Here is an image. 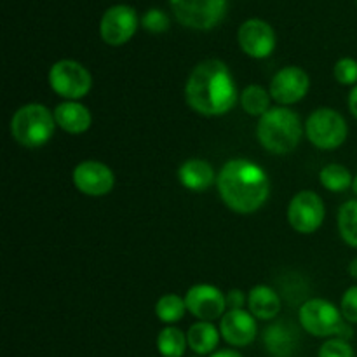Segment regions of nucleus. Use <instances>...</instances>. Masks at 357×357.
<instances>
[{
    "label": "nucleus",
    "mask_w": 357,
    "mask_h": 357,
    "mask_svg": "<svg viewBox=\"0 0 357 357\" xmlns=\"http://www.w3.org/2000/svg\"><path fill=\"white\" fill-rule=\"evenodd\" d=\"M317 357H356L354 349L351 347L347 340L342 338H331V340L324 342L319 349V356Z\"/></svg>",
    "instance_id": "28"
},
{
    "label": "nucleus",
    "mask_w": 357,
    "mask_h": 357,
    "mask_svg": "<svg viewBox=\"0 0 357 357\" xmlns=\"http://www.w3.org/2000/svg\"><path fill=\"white\" fill-rule=\"evenodd\" d=\"M54 119L58 128L70 135H82L93 124L89 108L79 101H63L54 108Z\"/></svg>",
    "instance_id": "16"
},
{
    "label": "nucleus",
    "mask_w": 357,
    "mask_h": 357,
    "mask_svg": "<svg viewBox=\"0 0 357 357\" xmlns=\"http://www.w3.org/2000/svg\"><path fill=\"white\" fill-rule=\"evenodd\" d=\"M298 319L307 333L319 338L338 337L342 326L347 323L340 310L323 298H312L303 303L300 307Z\"/></svg>",
    "instance_id": "8"
},
{
    "label": "nucleus",
    "mask_w": 357,
    "mask_h": 357,
    "mask_svg": "<svg viewBox=\"0 0 357 357\" xmlns=\"http://www.w3.org/2000/svg\"><path fill=\"white\" fill-rule=\"evenodd\" d=\"M49 86L66 101H77L91 91L93 77L82 63L75 59H61L49 70Z\"/></svg>",
    "instance_id": "6"
},
{
    "label": "nucleus",
    "mask_w": 357,
    "mask_h": 357,
    "mask_svg": "<svg viewBox=\"0 0 357 357\" xmlns=\"http://www.w3.org/2000/svg\"><path fill=\"white\" fill-rule=\"evenodd\" d=\"M321 185L330 192H345L354 183L351 171L342 164H328L319 173Z\"/></svg>",
    "instance_id": "22"
},
{
    "label": "nucleus",
    "mask_w": 357,
    "mask_h": 357,
    "mask_svg": "<svg viewBox=\"0 0 357 357\" xmlns=\"http://www.w3.org/2000/svg\"><path fill=\"white\" fill-rule=\"evenodd\" d=\"M257 136L261 146L268 152L284 155L293 152L302 142L303 124L298 114L286 107H275L260 117Z\"/></svg>",
    "instance_id": "3"
},
{
    "label": "nucleus",
    "mask_w": 357,
    "mask_h": 357,
    "mask_svg": "<svg viewBox=\"0 0 357 357\" xmlns=\"http://www.w3.org/2000/svg\"><path fill=\"white\" fill-rule=\"evenodd\" d=\"M178 23L192 30H211L225 17L227 0H169Z\"/></svg>",
    "instance_id": "7"
},
{
    "label": "nucleus",
    "mask_w": 357,
    "mask_h": 357,
    "mask_svg": "<svg viewBox=\"0 0 357 357\" xmlns=\"http://www.w3.org/2000/svg\"><path fill=\"white\" fill-rule=\"evenodd\" d=\"M216 187L227 208L239 215L258 211L271 192L267 173L248 159L229 160L216 176Z\"/></svg>",
    "instance_id": "2"
},
{
    "label": "nucleus",
    "mask_w": 357,
    "mask_h": 357,
    "mask_svg": "<svg viewBox=\"0 0 357 357\" xmlns=\"http://www.w3.org/2000/svg\"><path fill=\"white\" fill-rule=\"evenodd\" d=\"M138 14L131 6L119 3L105 10L100 21V35L108 45H124L138 30Z\"/></svg>",
    "instance_id": "10"
},
{
    "label": "nucleus",
    "mask_w": 357,
    "mask_h": 357,
    "mask_svg": "<svg viewBox=\"0 0 357 357\" xmlns=\"http://www.w3.org/2000/svg\"><path fill=\"white\" fill-rule=\"evenodd\" d=\"M142 26L150 33H164L169 28V17L160 9H149L142 16Z\"/></svg>",
    "instance_id": "27"
},
{
    "label": "nucleus",
    "mask_w": 357,
    "mask_h": 357,
    "mask_svg": "<svg viewBox=\"0 0 357 357\" xmlns=\"http://www.w3.org/2000/svg\"><path fill=\"white\" fill-rule=\"evenodd\" d=\"M187 345L188 340L185 333L174 326L164 328L157 337V349L162 357H181Z\"/></svg>",
    "instance_id": "23"
},
{
    "label": "nucleus",
    "mask_w": 357,
    "mask_h": 357,
    "mask_svg": "<svg viewBox=\"0 0 357 357\" xmlns=\"http://www.w3.org/2000/svg\"><path fill=\"white\" fill-rule=\"evenodd\" d=\"M349 274L352 275V279H357V258H354L349 265Z\"/></svg>",
    "instance_id": "33"
},
{
    "label": "nucleus",
    "mask_w": 357,
    "mask_h": 357,
    "mask_svg": "<svg viewBox=\"0 0 357 357\" xmlns=\"http://www.w3.org/2000/svg\"><path fill=\"white\" fill-rule=\"evenodd\" d=\"M271 93L265 91V87L257 86H248L246 89L241 93V107L246 112L248 115H255V117H261L271 110Z\"/></svg>",
    "instance_id": "20"
},
{
    "label": "nucleus",
    "mask_w": 357,
    "mask_h": 357,
    "mask_svg": "<svg viewBox=\"0 0 357 357\" xmlns=\"http://www.w3.org/2000/svg\"><path fill=\"white\" fill-rule=\"evenodd\" d=\"M333 73L342 86H357V61L354 58L338 59Z\"/></svg>",
    "instance_id": "26"
},
{
    "label": "nucleus",
    "mask_w": 357,
    "mask_h": 357,
    "mask_svg": "<svg viewBox=\"0 0 357 357\" xmlns=\"http://www.w3.org/2000/svg\"><path fill=\"white\" fill-rule=\"evenodd\" d=\"M56 126L54 112L40 103H28L10 119V135L26 149H38L52 138Z\"/></svg>",
    "instance_id": "4"
},
{
    "label": "nucleus",
    "mask_w": 357,
    "mask_h": 357,
    "mask_svg": "<svg viewBox=\"0 0 357 357\" xmlns=\"http://www.w3.org/2000/svg\"><path fill=\"white\" fill-rule=\"evenodd\" d=\"M352 190H354L356 195H357V174L354 176V183H352Z\"/></svg>",
    "instance_id": "34"
},
{
    "label": "nucleus",
    "mask_w": 357,
    "mask_h": 357,
    "mask_svg": "<svg viewBox=\"0 0 357 357\" xmlns=\"http://www.w3.org/2000/svg\"><path fill=\"white\" fill-rule=\"evenodd\" d=\"M188 107L206 117H220L236 107L237 87L229 66L220 59H204L185 84Z\"/></svg>",
    "instance_id": "1"
},
{
    "label": "nucleus",
    "mask_w": 357,
    "mask_h": 357,
    "mask_svg": "<svg viewBox=\"0 0 357 357\" xmlns=\"http://www.w3.org/2000/svg\"><path fill=\"white\" fill-rule=\"evenodd\" d=\"M73 185L89 197H103L115 185V174L100 160H84L73 169Z\"/></svg>",
    "instance_id": "11"
},
{
    "label": "nucleus",
    "mask_w": 357,
    "mask_h": 357,
    "mask_svg": "<svg viewBox=\"0 0 357 357\" xmlns=\"http://www.w3.org/2000/svg\"><path fill=\"white\" fill-rule=\"evenodd\" d=\"M288 222L296 232L312 234L324 222V202L316 192L302 190L288 206Z\"/></svg>",
    "instance_id": "9"
},
{
    "label": "nucleus",
    "mask_w": 357,
    "mask_h": 357,
    "mask_svg": "<svg viewBox=\"0 0 357 357\" xmlns=\"http://www.w3.org/2000/svg\"><path fill=\"white\" fill-rule=\"evenodd\" d=\"M185 310H187V303L185 298L169 293V295L160 296L159 302L155 303V314L162 323L166 324H174L178 321L183 319Z\"/></svg>",
    "instance_id": "25"
},
{
    "label": "nucleus",
    "mask_w": 357,
    "mask_h": 357,
    "mask_svg": "<svg viewBox=\"0 0 357 357\" xmlns=\"http://www.w3.org/2000/svg\"><path fill=\"white\" fill-rule=\"evenodd\" d=\"M349 110L357 119V86L352 87L351 94H349Z\"/></svg>",
    "instance_id": "31"
},
{
    "label": "nucleus",
    "mask_w": 357,
    "mask_h": 357,
    "mask_svg": "<svg viewBox=\"0 0 357 357\" xmlns=\"http://www.w3.org/2000/svg\"><path fill=\"white\" fill-rule=\"evenodd\" d=\"M309 87L310 79L305 70L300 66H284L274 75L268 93L272 100L286 107V105H295L302 101L309 93Z\"/></svg>",
    "instance_id": "12"
},
{
    "label": "nucleus",
    "mask_w": 357,
    "mask_h": 357,
    "mask_svg": "<svg viewBox=\"0 0 357 357\" xmlns=\"http://www.w3.org/2000/svg\"><path fill=\"white\" fill-rule=\"evenodd\" d=\"M338 230L349 246L357 248V199L342 204L338 211Z\"/></svg>",
    "instance_id": "24"
},
{
    "label": "nucleus",
    "mask_w": 357,
    "mask_h": 357,
    "mask_svg": "<svg viewBox=\"0 0 357 357\" xmlns=\"http://www.w3.org/2000/svg\"><path fill=\"white\" fill-rule=\"evenodd\" d=\"M187 310L201 321L222 319L225 316L227 298L216 286L195 284L185 295Z\"/></svg>",
    "instance_id": "14"
},
{
    "label": "nucleus",
    "mask_w": 357,
    "mask_h": 357,
    "mask_svg": "<svg viewBox=\"0 0 357 357\" xmlns=\"http://www.w3.org/2000/svg\"><path fill=\"white\" fill-rule=\"evenodd\" d=\"M257 317L244 309H234L225 312L220 321V333L223 340L234 347H246L257 338Z\"/></svg>",
    "instance_id": "15"
},
{
    "label": "nucleus",
    "mask_w": 357,
    "mask_h": 357,
    "mask_svg": "<svg viewBox=\"0 0 357 357\" xmlns=\"http://www.w3.org/2000/svg\"><path fill=\"white\" fill-rule=\"evenodd\" d=\"M178 180L192 192H204L216 181L211 164L202 159H190L178 169Z\"/></svg>",
    "instance_id": "17"
},
{
    "label": "nucleus",
    "mask_w": 357,
    "mask_h": 357,
    "mask_svg": "<svg viewBox=\"0 0 357 357\" xmlns=\"http://www.w3.org/2000/svg\"><path fill=\"white\" fill-rule=\"evenodd\" d=\"M295 331L288 330L284 324H275L271 326L265 333L264 340L267 349L275 357H288L295 349Z\"/></svg>",
    "instance_id": "21"
},
{
    "label": "nucleus",
    "mask_w": 357,
    "mask_h": 357,
    "mask_svg": "<svg viewBox=\"0 0 357 357\" xmlns=\"http://www.w3.org/2000/svg\"><path fill=\"white\" fill-rule=\"evenodd\" d=\"M225 298H227V307H229L230 310L243 309L244 302H246V296H244V293L241 291V289H232V291L227 293Z\"/></svg>",
    "instance_id": "30"
},
{
    "label": "nucleus",
    "mask_w": 357,
    "mask_h": 357,
    "mask_svg": "<svg viewBox=\"0 0 357 357\" xmlns=\"http://www.w3.org/2000/svg\"><path fill=\"white\" fill-rule=\"evenodd\" d=\"M309 142L321 150H335L347 139L349 128L344 115L333 108H317L309 115L305 124Z\"/></svg>",
    "instance_id": "5"
},
{
    "label": "nucleus",
    "mask_w": 357,
    "mask_h": 357,
    "mask_svg": "<svg viewBox=\"0 0 357 357\" xmlns=\"http://www.w3.org/2000/svg\"><path fill=\"white\" fill-rule=\"evenodd\" d=\"M248 307L257 319L271 321L275 319L281 312V298L271 286L260 284L255 286L248 295Z\"/></svg>",
    "instance_id": "18"
},
{
    "label": "nucleus",
    "mask_w": 357,
    "mask_h": 357,
    "mask_svg": "<svg viewBox=\"0 0 357 357\" xmlns=\"http://www.w3.org/2000/svg\"><path fill=\"white\" fill-rule=\"evenodd\" d=\"M237 42L248 56L255 59H264L274 52L278 38H275L274 28L267 21L253 17L241 24L237 31Z\"/></svg>",
    "instance_id": "13"
},
{
    "label": "nucleus",
    "mask_w": 357,
    "mask_h": 357,
    "mask_svg": "<svg viewBox=\"0 0 357 357\" xmlns=\"http://www.w3.org/2000/svg\"><path fill=\"white\" fill-rule=\"evenodd\" d=\"M340 312L349 324H357V286H351L342 296Z\"/></svg>",
    "instance_id": "29"
},
{
    "label": "nucleus",
    "mask_w": 357,
    "mask_h": 357,
    "mask_svg": "<svg viewBox=\"0 0 357 357\" xmlns=\"http://www.w3.org/2000/svg\"><path fill=\"white\" fill-rule=\"evenodd\" d=\"M211 357H243V356H241L239 352L230 351V349H225V351H218V352H215V354H213Z\"/></svg>",
    "instance_id": "32"
},
{
    "label": "nucleus",
    "mask_w": 357,
    "mask_h": 357,
    "mask_svg": "<svg viewBox=\"0 0 357 357\" xmlns=\"http://www.w3.org/2000/svg\"><path fill=\"white\" fill-rule=\"evenodd\" d=\"M220 337H222V333L211 323H208V321H199V323L192 324L187 333L188 347L199 356L211 354L218 347Z\"/></svg>",
    "instance_id": "19"
}]
</instances>
